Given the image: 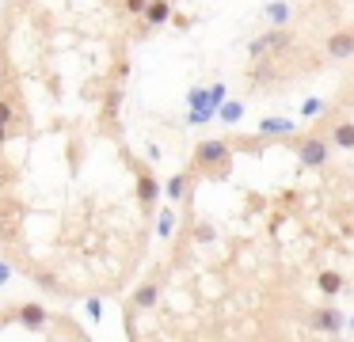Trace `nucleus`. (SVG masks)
<instances>
[{
	"instance_id": "1",
	"label": "nucleus",
	"mask_w": 354,
	"mask_h": 342,
	"mask_svg": "<svg viewBox=\"0 0 354 342\" xmlns=\"http://www.w3.org/2000/svg\"><path fill=\"white\" fill-rule=\"evenodd\" d=\"M229 167H232V149H229L225 137H206V141L194 144L191 171H202V175L221 179V175H229Z\"/></svg>"
},
{
	"instance_id": "2",
	"label": "nucleus",
	"mask_w": 354,
	"mask_h": 342,
	"mask_svg": "<svg viewBox=\"0 0 354 342\" xmlns=\"http://www.w3.org/2000/svg\"><path fill=\"white\" fill-rule=\"evenodd\" d=\"M297 164L305 167V171H316V167H324L331 160V137L328 133H297Z\"/></svg>"
},
{
	"instance_id": "3",
	"label": "nucleus",
	"mask_w": 354,
	"mask_h": 342,
	"mask_svg": "<svg viewBox=\"0 0 354 342\" xmlns=\"http://www.w3.org/2000/svg\"><path fill=\"white\" fill-rule=\"evenodd\" d=\"M286 50H293V35L286 27H270V30H263L259 38H252V46H248V61H259V57H267V53H286Z\"/></svg>"
},
{
	"instance_id": "4",
	"label": "nucleus",
	"mask_w": 354,
	"mask_h": 342,
	"mask_svg": "<svg viewBox=\"0 0 354 342\" xmlns=\"http://www.w3.org/2000/svg\"><path fill=\"white\" fill-rule=\"evenodd\" d=\"M324 57L328 61H351L354 57V30L351 27H339L324 38Z\"/></svg>"
},
{
	"instance_id": "5",
	"label": "nucleus",
	"mask_w": 354,
	"mask_h": 342,
	"mask_svg": "<svg viewBox=\"0 0 354 342\" xmlns=\"http://www.w3.org/2000/svg\"><path fill=\"white\" fill-rule=\"evenodd\" d=\"M12 316H16L24 327H31V331H42V327H46V319H50V312L42 308V304H35V301H24V304H16V308H12Z\"/></svg>"
},
{
	"instance_id": "6",
	"label": "nucleus",
	"mask_w": 354,
	"mask_h": 342,
	"mask_svg": "<svg viewBox=\"0 0 354 342\" xmlns=\"http://www.w3.org/2000/svg\"><path fill=\"white\" fill-rule=\"evenodd\" d=\"M160 190H164L160 179H156L149 167H141L138 171V202H141V209H153V202L160 198Z\"/></svg>"
},
{
	"instance_id": "7",
	"label": "nucleus",
	"mask_w": 354,
	"mask_h": 342,
	"mask_svg": "<svg viewBox=\"0 0 354 342\" xmlns=\"http://www.w3.org/2000/svg\"><path fill=\"white\" fill-rule=\"evenodd\" d=\"M308 319H313V327L324 334H343V316H339L335 308H316Z\"/></svg>"
},
{
	"instance_id": "8",
	"label": "nucleus",
	"mask_w": 354,
	"mask_h": 342,
	"mask_svg": "<svg viewBox=\"0 0 354 342\" xmlns=\"http://www.w3.org/2000/svg\"><path fill=\"white\" fill-rule=\"evenodd\" d=\"M259 137H297V122L293 118H263Z\"/></svg>"
},
{
	"instance_id": "9",
	"label": "nucleus",
	"mask_w": 354,
	"mask_h": 342,
	"mask_svg": "<svg viewBox=\"0 0 354 342\" xmlns=\"http://www.w3.org/2000/svg\"><path fill=\"white\" fill-rule=\"evenodd\" d=\"M328 137H331L335 149H354V118H339L335 126L328 129Z\"/></svg>"
},
{
	"instance_id": "10",
	"label": "nucleus",
	"mask_w": 354,
	"mask_h": 342,
	"mask_svg": "<svg viewBox=\"0 0 354 342\" xmlns=\"http://www.w3.org/2000/svg\"><path fill=\"white\" fill-rule=\"evenodd\" d=\"M263 19H270V27H286V23L293 19L290 0H270V4L263 8Z\"/></svg>"
},
{
	"instance_id": "11",
	"label": "nucleus",
	"mask_w": 354,
	"mask_h": 342,
	"mask_svg": "<svg viewBox=\"0 0 354 342\" xmlns=\"http://www.w3.org/2000/svg\"><path fill=\"white\" fill-rule=\"evenodd\" d=\"M187 190H191V171H176L168 182H164V194H168V202H183Z\"/></svg>"
},
{
	"instance_id": "12",
	"label": "nucleus",
	"mask_w": 354,
	"mask_h": 342,
	"mask_svg": "<svg viewBox=\"0 0 354 342\" xmlns=\"http://www.w3.org/2000/svg\"><path fill=\"white\" fill-rule=\"evenodd\" d=\"M156 301H160V285H156V281H141V285H138V293H133V308L149 312Z\"/></svg>"
},
{
	"instance_id": "13",
	"label": "nucleus",
	"mask_w": 354,
	"mask_h": 342,
	"mask_svg": "<svg viewBox=\"0 0 354 342\" xmlns=\"http://www.w3.org/2000/svg\"><path fill=\"white\" fill-rule=\"evenodd\" d=\"M168 15H171L168 0H149V8L141 12V19H145L149 27H160V23H168Z\"/></svg>"
},
{
	"instance_id": "14",
	"label": "nucleus",
	"mask_w": 354,
	"mask_h": 342,
	"mask_svg": "<svg viewBox=\"0 0 354 342\" xmlns=\"http://www.w3.org/2000/svg\"><path fill=\"white\" fill-rule=\"evenodd\" d=\"M12 118H16V103H12L8 91H0V149H4V141H8V126Z\"/></svg>"
},
{
	"instance_id": "15",
	"label": "nucleus",
	"mask_w": 354,
	"mask_h": 342,
	"mask_svg": "<svg viewBox=\"0 0 354 342\" xmlns=\"http://www.w3.org/2000/svg\"><path fill=\"white\" fill-rule=\"evenodd\" d=\"M316 285H320V293H328V296H335V293H343V285H346V278L339 270H324L320 278H316Z\"/></svg>"
},
{
	"instance_id": "16",
	"label": "nucleus",
	"mask_w": 354,
	"mask_h": 342,
	"mask_svg": "<svg viewBox=\"0 0 354 342\" xmlns=\"http://www.w3.org/2000/svg\"><path fill=\"white\" fill-rule=\"evenodd\" d=\"M217 118H221V122H229V126H232V122H240V118H244V106H240L236 99H232V103L225 99V103L217 106Z\"/></svg>"
},
{
	"instance_id": "17",
	"label": "nucleus",
	"mask_w": 354,
	"mask_h": 342,
	"mask_svg": "<svg viewBox=\"0 0 354 342\" xmlns=\"http://www.w3.org/2000/svg\"><path fill=\"white\" fill-rule=\"evenodd\" d=\"M320 111H324V99L320 95L305 99V106H301V114H305V118H320Z\"/></svg>"
},
{
	"instance_id": "18",
	"label": "nucleus",
	"mask_w": 354,
	"mask_h": 342,
	"mask_svg": "<svg viewBox=\"0 0 354 342\" xmlns=\"http://www.w3.org/2000/svg\"><path fill=\"white\" fill-rule=\"evenodd\" d=\"M156 228H160V236H171V228H176V213H171V209H160Z\"/></svg>"
},
{
	"instance_id": "19",
	"label": "nucleus",
	"mask_w": 354,
	"mask_h": 342,
	"mask_svg": "<svg viewBox=\"0 0 354 342\" xmlns=\"http://www.w3.org/2000/svg\"><path fill=\"white\" fill-rule=\"evenodd\" d=\"M209 103H214V106L225 103V84H214V88H209Z\"/></svg>"
},
{
	"instance_id": "20",
	"label": "nucleus",
	"mask_w": 354,
	"mask_h": 342,
	"mask_svg": "<svg viewBox=\"0 0 354 342\" xmlns=\"http://www.w3.org/2000/svg\"><path fill=\"white\" fill-rule=\"evenodd\" d=\"M126 8H130L133 15H141V12H145V8H149V0H126Z\"/></svg>"
},
{
	"instance_id": "21",
	"label": "nucleus",
	"mask_w": 354,
	"mask_h": 342,
	"mask_svg": "<svg viewBox=\"0 0 354 342\" xmlns=\"http://www.w3.org/2000/svg\"><path fill=\"white\" fill-rule=\"evenodd\" d=\"M84 308H88V316H92V319H100V312H103V308H100V301H95V296H92V301L84 304Z\"/></svg>"
},
{
	"instance_id": "22",
	"label": "nucleus",
	"mask_w": 354,
	"mask_h": 342,
	"mask_svg": "<svg viewBox=\"0 0 354 342\" xmlns=\"http://www.w3.org/2000/svg\"><path fill=\"white\" fill-rule=\"evenodd\" d=\"M8 281H12V266L0 263V285H8Z\"/></svg>"
},
{
	"instance_id": "23",
	"label": "nucleus",
	"mask_w": 354,
	"mask_h": 342,
	"mask_svg": "<svg viewBox=\"0 0 354 342\" xmlns=\"http://www.w3.org/2000/svg\"><path fill=\"white\" fill-rule=\"evenodd\" d=\"M0 331H4V319H0Z\"/></svg>"
},
{
	"instance_id": "24",
	"label": "nucleus",
	"mask_w": 354,
	"mask_h": 342,
	"mask_svg": "<svg viewBox=\"0 0 354 342\" xmlns=\"http://www.w3.org/2000/svg\"><path fill=\"white\" fill-rule=\"evenodd\" d=\"M351 327H354V319H351Z\"/></svg>"
}]
</instances>
